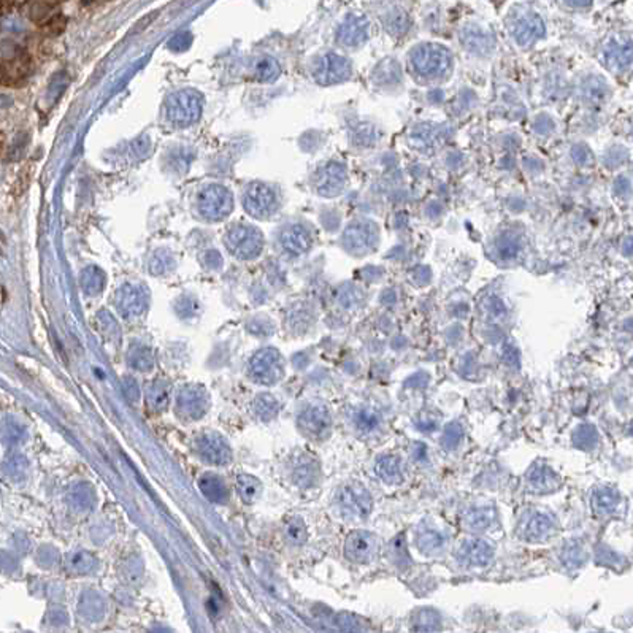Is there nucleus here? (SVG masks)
<instances>
[{"instance_id": "f257e3e1", "label": "nucleus", "mask_w": 633, "mask_h": 633, "mask_svg": "<svg viewBox=\"0 0 633 633\" xmlns=\"http://www.w3.org/2000/svg\"><path fill=\"white\" fill-rule=\"evenodd\" d=\"M335 503L343 518L351 521H362L372 511L373 500L367 487H363L359 481H353L340 487Z\"/></svg>"}, {"instance_id": "f03ea898", "label": "nucleus", "mask_w": 633, "mask_h": 633, "mask_svg": "<svg viewBox=\"0 0 633 633\" xmlns=\"http://www.w3.org/2000/svg\"><path fill=\"white\" fill-rule=\"evenodd\" d=\"M284 375L283 357L277 349L267 348L256 353L249 362L251 380L259 384H277Z\"/></svg>"}, {"instance_id": "7ed1b4c3", "label": "nucleus", "mask_w": 633, "mask_h": 633, "mask_svg": "<svg viewBox=\"0 0 633 633\" xmlns=\"http://www.w3.org/2000/svg\"><path fill=\"white\" fill-rule=\"evenodd\" d=\"M200 110H202L200 96L192 91H181L175 94L167 105L168 119L173 124L181 125V127L196 123L200 116Z\"/></svg>"}, {"instance_id": "20e7f679", "label": "nucleus", "mask_w": 633, "mask_h": 633, "mask_svg": "<svg viewBox=\"0 0 633 633\" xmlns=\"http://www.w3.org/2000/svg\"><path fill=\"white\" fill-rule=\"evenodd\" d=\"M177 413L186 421H196L210 408V396L202 386L189 384L180 391L177 397Z\"/></svg>"}, {"instance_id": "39448f33", "label": "nucleus", "mask_w": 633, "mask_h": 633, "mask_svg": "<svg viewBox=\"0 0 633 633\" xmlns=\"http://www.w3.org/2000/svg\"><path fill=\"white\" fill-rule=\"evenodd\" d=\"M262 235L254 227L235 225L227 234V246L230 253L240 259L256 258L262 249Z\"/></svg>"}, {"instance_id": "423d86ee", "label": "nucleus", "mask_w": 633, "mask_h": 633, "mask_svg": "<svg viewBox=\"0 0 633 633\" xmlns=\"http://www.w3.org/2000/svg\"><path fill=\"white\" fill-rule=\"evenodd\" d=\"M557 529L556 519L546 511H529L519 521V537L527 541H544L554 535Z\"/></svg>"}, {"instance_id": "0eeeda50", "label": "nucleus", "mask_w": 633, "mask_h": 633, "mask_svg": "<svg viewBox=\"0 0 633 633\" xmlns=\"http://www.w3.org/2000/svg\"><path fill=\"white\" fill-rule=\"evenodd\" d=\"M378 538L372 532L354 530L344 541V556L354 563H368L378 554Z\"/></svg>"}, {"instance_id": "6e6552de", "label": "nucleus", "mask_w": 633, "mask_h": 633, "mask_svg": "<svg viewBox=\"0 0 633 633\" xmlns=\"http://www.w3.org/2000/svg\"><path fill=\"white\" fill-rule=\"evenodd\" d=\"M299 429L311 440H324L332 430V416L322 405H311L299 415Z\"/></svg>"}, {"instance_id": "1a4fd4ad", "label": "nucleus", "mask_w": 633, "mask_h": 633, "mask_svg": "<svg viewBox=\"0 0 633 633\" xmlns=\"http://www.w3.org/2000/svg\"><path fill=\"white\" fill-rule=\"evenodd\" d=\"M200 213L211 221H218L232 211L230 192L221 186H210L199 197Z\"/></svg>"}, {"instance_id": "9d476101", "label": "nucleus", "mask_w": 633, "mask_h": 633, "mask_svg": "<svg viewBox=\"0 0 633 633\" xmlns=\"http://www.w3.org/2000/svg\"><path fill=\"white\" fill-rule=\"evenodd\" d=\"M197 453L211 465H225L232 459V451L227 441L216 432H203L196 440Z\"/></svg>"}, {"instance_id": "9b49d317", "label": "nucleus", "mask_w": 633, "mask_h": 633, "mask_svg": "<svg viewBox=\"0 0 633 633\" xmlns=\"http://www.w3.org/2000/svg\"><path fill=\"white\" fill-rule=\"evenodd\" d=\"M456 556L463 567L484 568L494 559V548L481 538H468L460 544Z\"/></svg>"}, {"instance_id": "f8f14e48", "label": "nucleus", "mask_w": 633, "mask_h": 633, "mask_svg": "<svg viewBox=\"0 0 633 633\" xmlns=\"http://www.w3.org/2000/svg\"><path fill=\"white\" fill-rule=\"evenodd\" d=\"M418 549L425 556L441 554L449 544V537L446 532L437 527L434 522L425 521L419 525L415 535Z\"/></svg>"}, {"instance_id": "ddd939ff", "label": "nucleus", "mask_w": 633, "mask_h": 633, "mask_svg": "<svg viewBox=\"0 0 633 633\" xmlns=\"http://www.w3.org/2000/svg\"><path fill=\"white\" fill-rule=\"evenodd\" d=\"M30 73L29 56L21 49L13 48L10 54L0 56V81L5 83H21Z\"/></svg>"}, {"instance_id": "4468645a", "label": "nucleus", "mask_w": 633, "mask_h": 633, "mask_svg": "<svg viewBox=\"0 0 633 633\" xmlns=\"http://www.w3.org/2000/svg\"><path fill=\"white\" fill-rule=\"evenodd\" d=\"M275 206V194L264 184L251 186L244 196V208L256 218H265L270 215Z\"/></svg>"}, {"instance_id": "2eb2a0df", "label": "nucleus", "mask_w": 633, "mask_h": 633, "mask_svg": "<svg viewBox=\"0 0 633 633\" xmlns=\"http://www.w3.org/2000/svg\"><path fill=\"white\" fill-rule=\"evenodd\" d=\"M116 306L119 313L125 318L139 316L146 308L145 292L137 286H124L118 291Z\"/></svg>"}, {"instance_id": "dca6fc26", "label": "nucleus", "mask_w": 633, "mask_h": 633, "mask_svg": "<svg viewBox=\"0 0 633 633\" xmlns=\"http://www.w3.org/2000/svg\"><path fill=\"white\" fill-rule=\"evenodd\" d=\"M376 475L387 484H400L403 481L402 460L397 456H383L376 462Z\"/></svg>"}, {"instance_id": "f3484780", "label": "nucleus", "mask_w": 633, "mask_h": 633, "mask_svg": "<svg viewBox=\"0 0 633 633\" xmlns=\"http://www.w3.org/2000/svg\"><path fill=\"white\" fill-rule=\"evenodd\" d=\"M170 402V384L164 380H156L146 389V403L153 411H162Z\"/></svg>"}, {"instance_id": "a211bd4d", "label": "nucleus", "mask_w": 633, "mask_h": 633, "mask_svg": "<svg viewBox=\"0 0 633 633\" xmlns=\"http://www.w3.org/2000/svg\"><path fill=\"white\" fill-rule=\"evenodd\" d=\"M495 521V513L492 508H486V506H475V508L468 510L463 516V524L468 529L473 530H487Z\"/></svg>"}, {"instance_id": "6ab92c4d", "label": "nucleus", "mask_w": 633, "mask_h": 633, "mask_svg": "<svg viewBox=\"0 0 633 633\" xmlns=\"http://www.w3.org/2000/svg\"><path fill=\"white\" fill-rule=\"evenodd\" d=\"M199 487L210 501H215V503H224V501H227L229 497L227 489H225L224 482L219 480L218 476L213 475L203 476V478H200L199 481Z\"/></svg>"}, {"instance_id": "aec40b11", "label": "nucleus", "mask_w": 633, "mask_h": 633, "mask_svg": "<svg viewBox=\"0 0 633 633\" xmlns=\"http://www.w3.org/2000/svg\"><path fill=\"white\" fill-rule=\"evenodd\" d=\"M529 484L535 492H551L559 486V478L549 468H535L529 475Z\"/></svg>"}, {"instance_id": "412c9836", "label": "nucleus", "mask_w": 633, "mask_h": 633, "mask_svg": "<svg viewBox=\"0 0 633 633\" xmlns=\"http://www.w3.org/2000/svg\"><path fill=\"white\" fill-rule=\"evenodd\" d=\"M619 505V495L613 491V489L601 487L598 491H595L592 497V508L597 515H610Z\"/></svg>"}, {"instance_id": "4be33fe9", "label": "nucleus", "mask_w": 633, "mask_h": 633, "mask_svg": "<svg viewBox=\"0 0 633 633\" xmlns=\"http://www.w3.org/2000/svg\"><path fill=\"white\" fill-rule=\"evenodd\" d=\"M351 421H353L354 429L359 430L361 434H372L380 427L381 418L373 410L357 408L351 416Z\"/></svg>"}, {"instance_id": "5701e85b", "label": "nucleus", "mask_w": 633, "mask_h": 633, "mask_svg": "<svg viewBox=\"0 0 633 633\" xmlns=\"http://www.w3.org/2000/svg\"><path fill=\"white\" fill-rule=\"evenodd\" d=\"M237 492L244 503H254L262 492V486L253 476L242 475L237 480Z\"/></svg>"}, {"instance_id": "b1692460", "label": "nucleus", "mask_w": 633, "mask_h": 633, "mask_svg": "<svg viewBox=\"0 0 633 633\" xmlns=\"http://www.w3.org/2000/svg\"><path fill=\"white\" fill-rule=\"evenodd\" d=\"M283 244L291 253H303L310 246V235L302 227H292L284 232Z\"/></svg>"}, {"instance_id": "393cba45", "label": "nucleus", "mask_w": 633, "mask_h": 633, "mask_svg": "<svg viewBox=\"0 0 633 633\" xmlns=\"http://www.w3.org/2000/svg\"><path fill=\"white\" fill-rule=\"evenodd\" d=\"M318 478V463L306 457V459L300 460L296 470H294V480H296L297 484L300 486H310L313 482L316 481Z\"/></svg>"}, {"instance_id": "a878e982", "label": "nucleus", "mask_w": 633, "mask_h": 633, "mask_svg": "<svg viewBox=\"0 0 633 633\" xmlns=\"http://www.w3.org/2000/svg\"><path fill=\"white\" fill-rule=\"evenodd\" d=\"M254 411L261 419H264V421H270V419H273L278 415L280 403L275 397L268 396V394H262V396H259L254 400Z\"/></svg>"}, {"instance_id": "bb28decb", "label": "nucleus", "mask_w": 633, "mask_h": 633, "mask_svg": "<svg viewBox=\"0 0 633 633\" xmlns=\"http://www.w3.org/2000/svg\"><path fill=\"white\" fill-rule=\"evenodd\" d=\"M129 363L139 372H149L154 367L153 353L146 346H137L129 353Z\"/></svg>"}, {"instance_id": "cd10ccee", "label": "nucleus", "mask_w": 633, "mask_h": 633, "mask_svg": "<svg viewBox=\"0 0 633 633\" xmlns=\"http://www.w3.org/2000/svg\"><path fill=\"white\" fill-rule=\"evenodd\" d=\"M67 563V570L70 573H77V575H83V573H89V570H92L94 563V557L89 553H73L68 556V559L65 560Z\"/></svg>"}, {"instance_id": "c85d7f7f", "label": "nucleus", "mask_w": 633, "mask_h": 633, "mask_svg": "<svg viewBox=\"0 0 633 633\" xmlns=\"http://www.w3.org/2000/svg\"><path fill=\"white\" fill-rule=\"evenodd\" d=\"M284 532H286L287 541L292 543V544H296V546H300V544H303L306 541V537H308V534H306V527H305L303 521H302V519H299V518L289 519V521L286 522V530Z\"/></svg>"}, {"instance_id": "c756f323", "label": "nucleus", "mask_w": 633, "mask_h": 633, "mask_svg": "<svg viewBox=\"0 0 633 633\" xmlns=\"http://www.w3.org/2000/svg\"><path fill=\"white\" fill-rule=\"evenodd\" d=\"M83 289L94 296V294H99L102 291L104 287V275L100 273L99 270H91L83 273Z\"/></svg>"}, {"instance_id": "7c9ffc66", "label": "nucleus", "mask_w": 633, "mask_h": 633, "mask_svg": "<svg viewBox=\"0 0 633 633\" xmlns=\"http://www.w3.org/2000/svg\"><path fill=\"white\" fill-rule=\"evenodd\" d=\"M389 551H391V559L394 563H396V565H400V563H402L403 567H406L410 557H408V553H406L403 535H399L396 540L391 543Z\"/></svg>"}, {"instance_id": "2f4dec72", "label": "nucleus", "mask_w": 633, "mask_h": 633, "mask_svg": "<svg viewBox=\"0 0 633 633\" xmlns=\"http://www.w3.org/2000/svg\"><path fill=\"white\" fill-rule=\"evenodd\" d=\"M278 73V67L272 59H262L259 61V64L256 65V75H258L259 80H272L273 77H277Z\"/></svg>"}, {"instance_id": "473e14b6", "label": "nucleus", "mask_w": 633, "mask_h": 633, "mask_svg": "<svg viewBox=\"0 0 633 633\" xmlns=\"http://www.w3.org/2000/svg\"><path fill=\"white\" fill-rule=\"evenodd\" d=\"M78 499H80V501L75 503V506H77L78 510H87L94 501L92 494L87 492L86 487H78L77 491L72 494V500H78Z\"/></svg>"}, {"instance_id": "72a5a7b5", "label": "nucleus", "mask_w": 633, "mask_h": 633, "mask_svg": "<svg viewBox=\"0 0 633 633\" xmlns=\"http://www.w3.org/2000/svg\"><path fill=\"white\" fill-rule=\"evenodd\" d=\"M124 392H125V396H127V399L129 400H137L139 399V396H140V392H139V386L135 384V381L134 380H130V378H127L124 381Z\"/></svg>"}]
</instances>
